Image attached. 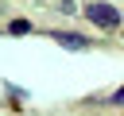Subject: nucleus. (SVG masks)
<instances>
[{"label":"nucleus","mask_w":124,"mask_h":116,"mask_svg":"<svg viewBox=\"0 0 124 116\" xmlns=\"http://www.w3.org/2000/svg\"><path fill=\"white\" fill-rule=\"evenodd\" d=\"M116 104H124V89H120V93H116Z\"/></svg>","instance_id":"4"},{"label":"nucleus","mask_w":124,"mask_h":116,"mask_svg":"<svg viewBox=\"0 0 124 116\" xmlns=\"http://www.w3.org/2000/svg\"><path fill=\"white\" fill-rule=\"evenodd\" d=\"M23 31H31V23H27V19H16V23H12V35H23Z\"/></svg>","instance_id":"3"},{"label":"nucleus","mask_w":124,"mask_h":116,"mask_svg":"<svg viewBox=\"0 0 124 116\" xmlns=\"http://www.w3.org/2000/svg\"><path fill=\"white\" fill-rule=\"evenodd\" d=\"M85 15H89L97 27H116V23H120V12H116L112 4H89Z\"/></svg>","instance_id":"1"},{"label":"nucleus","mask_w":124,"mask_h":116,"mask_svg":"<svg viewBox=\"0 0 124 116\" xmlns=\"http://www.w3.org/2000/svg\"><path fill=\"white\" fill-rule=\"evenodd\" d=\"M54 43H58V46H70V50H81V46H85V39H81V35H70V31H58Z\"/></svg>","instance_id":"2"}]
</instances>
